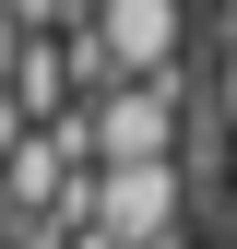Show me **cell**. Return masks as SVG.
<instances>
[{
	"mask_svg": "<svg viewBox=\"0 0 237 249\" xmlns=\"http://www.w3.org/2000/svg\"><path fill=\"white\" fill-rule=\"evenodd\" d=\"M71 36H83V59H95V83H166L190 12H178V0H95Z\"/></svg>",
	"mask_w": 237,
	"mask_h": 249,
	"instance_id": "1",
	"label": "cell"
},
{
	"mask_svg": "<svg viewBox=\"0 0 237 249\" xmlns=\"http://www.w3.org/2000/svg\"><path fill=\"white\" fill-rule=\"evenodd\" d=\"M202 119H214V131H237V36H225V59H214V107H202Z\"/></svg>",
	"mask_w": 237,
	"mask_h": 249,
	"instance_id": "3",
	"label": "cell"
},
{
	"mask_svg": "<svg viewBox=\"0 0 237 249\" xmlns=\"http://www.w3.org/2000/svg\"><path fill=\"white\" fill-rule=\"evenodd\" d=\"M225 24H237V0H225Z\"/></svg>",
	"mask_w": 237,
	"mask_h": 249,
	"instance_id": "8",
	"label": "cell"
},
{
	"mask_svg": "<svg viewBox=\"0 0 237 249\" xmlns=\"http://www.w3.org/2000/svg\"><path fill=\"white\" fill-rule=\"evenodd\" d=\"M225 249H237V178H225Z\"/></svg>",
	"mask_w": 237,
	"mask_h": 249,
	"instance_id": "7",
	"label": "cell"
},
{
	"mask_svg": "<svg viewBox=\"0 0 237 249\" xmlns=\"http://www.w3.org/2000/svg\"><path fill=\"white\" fill-rule=\"evenodd\" d=\"M12 142H24V119H12V95H0V154H12Z\"/></svg>",
	"mask_w": 237,
	"mask_h": 249,
	"instance_id": "5",
	"label": "cell"
},
{
	"mask_svg": "<svg viewBox=\"0 0 237 249\" xmlns=\"http://www.w3.org/2000/svg\"><path fill=\"white\" fill-rule=\"evenodd\" d=\"M0 12H12V36H71L95 0H0Z\"/></svg>",
	"mask_w": 237,
	"mask_h": 249,
	"instance_id": "2",
	"label": "cell"
},
{
	"mask_svg": "<svg viewBox=\"0 0 237 249\" xmlns=\"http://www.w3.org/2000/svg\"><path fill=\"white\" fill-rule=\"evenodd\" d=\"M12 237H24V213H12V202H0V249H12Z\"/></svg>",
	"mask_w": 237,
	"mask_h": 249,
	"instance_id": "6",
	"label": "cell"
},
{
	"mask_svg": "<svg viewBox=\"0 0 237 249\" xmlns=\"http://www.w3.org/2000/svg\"><path fill=\"white\" fill-rule=\"evenodd\" d=\"M12 48H24V36H12V12H0V83H12Z\"/></svg>",
	"mask_w": 237,
	"mask_h": 249,
	"instance_id": "4",
	"label": "cell"
}]
</instances>
